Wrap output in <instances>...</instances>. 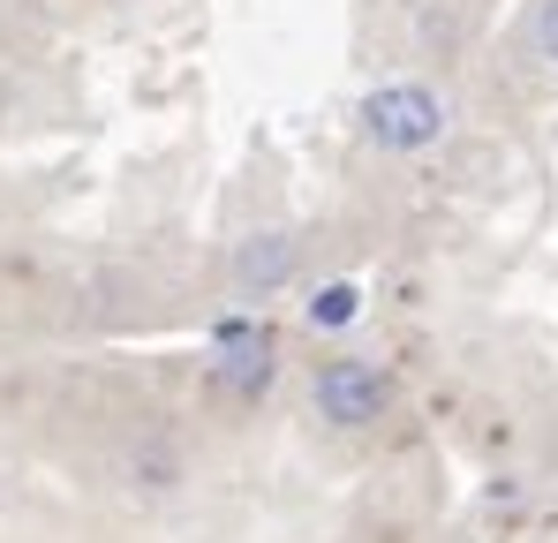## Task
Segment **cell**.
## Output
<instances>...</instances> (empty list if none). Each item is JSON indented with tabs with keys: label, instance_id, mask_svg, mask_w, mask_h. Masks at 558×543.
Returning a JSON list of instances; mask_svg holds the SVG:
<instances>
[{
	"label": "cell",
	"instance_id": "6",
	"mask_svg": "<svg viewBox=\"0 0 558 543\" xmlns=\"http://www.w3.org/2000/svg\"><path fill=\"white\" fill-rule=\"evenodd\" d=\"M536 53L558 69V0H544V8H536Z\"/></svg>",
	"mask_w": 558,
	"mask_h": 543
},
{
	"label": "cell",
	"instance_id": "1",
	"mask_svg": "<svg viewBox=\"0 0 558 543\" xmlns=\"http://www.w3.org/2000/svg\"><path fill=\"white\" fill-rule=\"evenodd\" d=\"M363 136L377 152H430L446 136V98L423 84H385L363 98Z\"/></svg>",
	"mask_w": 558,
	"mask_h": 543
},
{
	"label": "cell",
	"instance_id": "2",
	"mask_svg": "<svg viewBox=\"0 0 558 543\" xmlns=\"http://www.w3.org/2000/svg\"><path fill=\"white\" fill-rule=\"evenodd\" d=\"M385 408H392V377H385L377 362L340 355V362L317 370V415H325V423H340V431H371Z\"/></svg>",
	"mask_w": 558,
	"mask_h": 543
},
{
	"label": "cell",
	"instance_id": "5",
	"mask_svg": "<svg viewBox=\"0 0 558 543\" xmlns=\"http://www.w3.org/2000/svg\"><path fill=\"white\" fill-rule=\"evenodd\" d=\"M355 317H363V287H355V279L317 287V302H310V325H317V333H340V325H355Z\"/></svg>",
	"mask_w": 558,
	"mask_h": 543
},
{
	"label": "cell",
	"instance_id": "3",
	"mask_svg": "<svg viewBox=\"0 0 558 543\" xmlns=\"http://www.w3.org/2000/svg\"><path fill=\"white\" fill-rule=\"evenodd\" d=\"M265 377H272V340H265L257 325H227V333H219V385L265 393Z\"/></svg>",
	"mask_w": 558,
	"mask_h": 543
},
{
	"label": "cell",
	"instance_id": "4",
	"mask_svg": "<svg viewBox=\"0 0 558 543\" xmlns=\"http://www.w3.org/2000/svg\"><path fill=\"white\" fill-rule=\"evenodd\" d=\"M294 234H250L242 250H234V279L250 287V294H272V287H287V272H294Z\"/></svg>",
	"mask_w": 558,
	"mask_h": 543
}]
</instances>
